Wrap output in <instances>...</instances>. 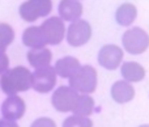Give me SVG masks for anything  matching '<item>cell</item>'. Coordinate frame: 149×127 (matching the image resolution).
<instances>
[{"label":"cell","mask_w":149,"mask_h":127,"mask_svg":"<svg viewBox=\"0 0 149 127\" xmlns=\"http://www.w3.org/2000/svg\"><path fill=\"white\" fill-rule=\"evenodd\" d=\"M9 68V58H8L7 52L3 55H0V75H1L4 71H7Z\"/></svg>","instance_id":"22"},{"label":"cell","mask_w":149,"mask_h":127,"mask_svg":"<svg viewBox=\"0 0 149 127\" xmlns=\"http://www.w3.org/2000/svg\"><path fill=\"white\" fill-rule=\"evenodd\" d=\"M30 127H56V123H55L54 119H51L49 117H41L37 118L30 125Z\"/></svg>","instance_id":"21"},{"label":"cell","mask_w":149,"mask_h":127,"mask_svg":"<svg viewBox=\"0 0 149 127\" xmlns=\"http://www.w3.org/2000/svg\"><path fill=\"white\" fill-rule=\"evenodd\" d=\"M0 127H20L17 125V121H9V119H0Z\"/></svg>","instance_id":"23"},{"label":"cell","mask_w":149,"mask_h":127,"mask_svg":"<svg viewBox=\"0 0 149 127\" xmlns=\"http://www.w3.org/2000/svg\"><path fill=\"white\" fill-rule=\"evenodd\" d=\"M28 62L33 68H41L50 66L52 60V51L47 47H41V49H30L28 51Z\"/></svg>","instance_id":"16"},{"label":"cell","mask_w":149,"mask_h":127,"mask_svg":"<svg viewBox=\"0 0 149 127\" xmlns=\"http://www.w3.org/2000/svg\"><path fill=\"white\" fill-rule=\"evenodd\" d=\"M80 60L74 57H64L56 60L54 66V70L56 76L63 79H70L71 76L80 68Z\"/></svg>","instance_id":"15"},{"label":"cell","mask_w":149,"mask_h":127,"mask_svg":"<svg viewBox=\"0 0 149 127\" xmlns=\"http://www.w3.org/2000/svg\"><path fill=\"white\" fill-rule=\"evenodd\" d=\"M26 112V104L22 97L18 94H10L1 104L3 118L9 121H18L24 117Z\"/></svg>","instance_id":"10"},{"label":"cell","mask_w":149,"mask_h":127,"mask_svg":"<svg viewBox=\"0 0 149 127\" xmlns=\"http://www.w3.org/2000/svg\"><path fill=\"white\" fill-rule=\"evenodd\" d=\"M43 31L47 45H59L65 38V25L64 21L58 16L49 17L39 25Z\"/></svg>","instance_id":"8"},{"label":"cell","mask_w":149,"mask_h":127,"mask_svg":"<svg viewBox=\"0 0 149 127\" xmlns=\"http://www.w3.org/2000/svg\"><path fill=\"white\" fill-rule=\"evenodd\" d=\"M56 85V73L52 66L36 68L31 72V88L38 93H49Z\"/></svg>","instance_id":"6"},{"label":"cell","mask_w":149,"mask_h":127,"mask_svg":"<svg viewBox=\"0 0 149 127\" xmlns=\"http://www.w3.org/2000/svg\"><path fill=\"white\" fill-rule=\"evenodd\" d=\"M124 58V52L118 45H105L101 47L100 52H98V63L101 67L106 68V70L114 71L116 68L120 67L122 62Z\"/></svg>","instance_id":"9"},{"label":"cell","mask_w":149,"mask_h":127,"mask_svg":"<svg viewBox=\"0 0 149 127\" xmlns=\"http://www.w3.org/2000/svg\"><path fill=\"white\" fill-rule=\"evenodd\" d=\"M92 25L86 20L79 18L72 21L68 25V29H65V39L72 47H80L89 42V39L92 38Z\"/></svg>","instance_id":"5"},{"label":"cell","mask_w":149,"mask_h":127,"mask_svg":"<svg viewBox=\"0 0 149 127\" xmlns=\"http://www.w3.org/2000/svg\"><path fill=\"white\" fill-rule=\"evenodd\" d=\"M137 17V8L132 3H123L118 7L115 12V20L120 26H131Z\"/></svg>","instance_id":"17"},{"label":"cell","mask_w":149,"mask_h":127,"mask_svg":"<svg viewBox=\"0 0 149 127\" xmlns=\"http://www.w3.org/2000/svg\"><path fill=\"white\" fill-rule=\"evenodd\" d=\"M22 43L29 49L46 47L47 42L41 26H29V28H26L22 33Z\"/></svg>","instance_id":"13"},{"label":"cell","mask_w":149,"mask_h":127,"mask_svg":"<svg viewBox=\"0 0 149 127\" xmlns=\"http://www.w3.org/2000/svg\"><path fill=\"white\" fill-rule=\"evenodd\" d=\"M68 80H70V87L73 88L77 93L92 94L97 89L98 73L93 66H80V68Z\"/></svg>","instance_id":"2"},{"label":"cell","mask_w":149,"mask_h":127,"mask_svg":"<svg viewBox=\"0 0 149 127\" xmlns=\"http://www.w3.org/2000/svg\"><path fill=\"white\" fill-rule=\"evenodd\" d=\"M120 73L123 76V80L131 84L144 80L145 75H147L145 68L137 62H124L120 67Z\"/></svg>","instance_id":"14"},{"label":"cell","mask_w":149,"mask_h":127,"mask_svg":"<svg viewBox=\"0 0 149 127\" xmlns=\"http://www.w3.org/2000/svg\"><path fill=\"white\" fill-rule=\"evenodd\" d=\"M62 127H93V121L89 117L73 114L65 118Z\"/></svg>","instance_id":"20"},{"label":"cell","mask_w":149,"mask_h":127,"mask_svg":"<svg viewBox=\"0 0 149 127\" xmlns=\"http://www.w3.org/2000/svg\"><path fill=\"white\" fill-rule=\"evenodd\" d=\"M139 127H149V123H147V125H141V126H139Z\"/></svg>","instance_id":"24"},{"label":"cell","mask_w":149,"mask_h":127,"mask_svg":"<svg viewBox=\"0 0 149 127\" xmlns=\"http://www.w3.org/2000/svg\"><path fill=\"white\" fill-rule=\"evenodd\" d=\"M135 88L126 80H118L111 87V98L118 104H127L135 98Z\"/></svg>","instance_id":"12"},{"label":"cell","mask_w":149,"mask_h":127,"mask_svg":"<svg viewBox=\"0 0 149 127\" xmlns=\"http://www.w3.org/2000/svg\"><path fill=\"white\" fill-rule=\"evenodd\" d=\"M31 88V72L24 66L8 68L0 75V89L7 96L26 92Z\"/></svg>","instance_id":"1"},{"label":"cell","mask_w":149,"mask_h":127,"mask_svg":"<svg viewBox=\"0 0 149 127\" xmlns=\"http://www.w3.org/2000/svg\"><path fill=\"white\" fill-rule=\"evenodd\" d=\"M94 112V100L90 94H79V100L73 109V114L89 117Z\"/></svg>","instance_id":"18"},{"label":"cell","mask_w":149,"mask_h":127,"mask_svg":"<svg viewBox=\"0 0 149 127\" xmlns=\"http://www.w3.org/2000/svg\"><path fill=\"white\" fill-rule=\"evenodd\" d=\"M15 41V30L7 22H0V55L7 52V47Z\"/></svg>","instance_id":"19"},{"label":"cell","mask_w":149,"mask_h":127,"mask_svg":"<svg viewBox=\"0 0 149 127\" xmlns=\"http://www.w3.org/2000/svg\"><path fill=\"white\" fill-rule=\"evenodd\" d=\"M123 49L131 55H140L145 52L149 47V34L144 29L134 26L127 29L122 37Z\"/></svg>","instance_id":"3"},{"label":"cell","mask_w":149,"mask_h":127,"mask_svg":"<svg viewBox=\"0 0 149 127\" xmlns=\"http://www.w3.org/2000/svg\"><path fill=\"white\" fill-rule=\"evenodd\" d=\"M58 10H59V17L63 21L72 22L81 18L84 13V7L80 0H60Z\"/></svg>","instance_id":"11"},{"label":"cell","mask_w":149,"mask_h":127,"mask_svg":"<svg viewBox=\"0 0 149 127\" xmlns=\"http://www.w3.org/2000/svg\"><path fill=\"white\" fill-rule=\"evenodd\" d=\"M52 10V0H26L18 8L20 17L26 22H34L46 17Z\"/></svg>","instance_id":"4"},{"label":"cell","mask_w":149,"mask_h":127,"mask_svg":"<svg viewBox=\"0 0 149 127\" xmlns=\"http://www.w3.org/2000/svg\"><path fill=\"white\" fill-rule=\"evenodd\" d=\"M77 100H79V93L73 88H71L70 85H62L55 89L51 97V104L58 112L68 113L73 112Z\"/></svg>","instance_id":"7"}]
</instances>
